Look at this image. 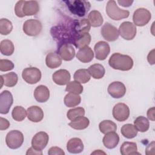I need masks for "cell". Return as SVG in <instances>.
Here are the masks:
<instances>
[{
  "mask_svg": "<svg viewBox=\"0 0 155 155\" xmlns=\"http://www.w3.org/2000/svg\"><path fill=\"white\" fill-rule=\"evenodd\" d=\"M39 10V5L36 1H19L15 7V12L19 18L36 15Z\"/></svg>",
  "mask_w": 155,
  "mask_h": 155,
  "instance_id": "1",
  "label": "cell"
},
{
  "mask_svg": "<svg viewBox=\"0 0 155 155\" xmlns=\"http://www.w3.org/2000/svg\"><path fill=\"white\" fill-rule=\"evenodd\" d=\"M108 64L113 69L121 71H128L131 70L133 66V61L128 55L114 53L110 56Z\"/></svg>",
  "mask_w": 155,
  "mask_h": 155,
  "instance_id": "2",
  "label": "cell"
},
{
  "mask_svg": "<svg viewBox=\"0 0 155 155\" xmlns=\"http://www.w3.org/2000/svg\"><path fill=\"white\" fill-rule=\"evenodd\" d=\"M64 2L67 4L68 8L71 13L79 17L84 16L91 7L90 3L85 1L71 0L65 1Z\"/></svg>",
  "mask_w": 155,
  "mask_h": 155,
  "instance_id": "3",
  "label": "cell"
},
{
  "mask_svg": "<svg viewBox=\"0 0 155 155\" xmlns=\"http://www.w3.org/2000/svg\"><path fill=\"white\" fill-rule=\"evenodd\" d=\"M106 13L111 19L116 21L127 18L130 15L128 10H122L119 8L116 5V1L113 0H110L107 2Z\"/></svg>",
  "mask_w": 155,
  "mask_h": 155,
  "instance_id": "4",
  "label": "cell"
},
{
  "mask_svg": "<svg viewBox=\"0 0 155 155\" xmlns=\"http://www.w3.org/2000/svg\"><path fill=\"white\" fill-rule=\"evenodd\" d=\"M5 142L8 148L11 149H17L19 148L24 142L23 134L18 130H12L7 134Z\"/></svg>",
  "mask_w": 155,
  "mask_h": 155,
  "instance_id": "5",
  "label": "cell"
},
{
  "mask_svg": "<svg viewBox=\"0 0 155 155\" xmlns=\"http://www.w3.org/2000/svg\"><path fill=\"white\" fill-rule=\"evenodd\" d=\"M42 26L41 22L37 19H28L23 24V31L28 36H36L40 34Z\"/></svg>",
  "mask_w": 155,
  "mask_h": 155,
  "instance_id": "6",
  "label": "cell"
},
{
  "mask_svg": "<svg viewBox=\"0 0 155 155\" xmlns=\"http://www.w3.org/2000/svg\"><path fill=\"white\" fill-rule=\"evenodd\" d=\"M151 18V15L149 10L144 8H139L136 10L133 16V21L134 25L142 27L147 24Z\"/></svg>",
  "mask_w": 155,
  "mask_h": 155,
  "instance_id": "7",
  "label": "cell"
},
{
  "mask_svg": "<svg viewBox=\"0 0 155 155\" xmlns=\"http://www.w3.org/2000/svg\"><path fill=\"white\" fill-rule=\"evenodd\" d=\"M22 77L27 83L35 84L41 80V72L38 68L28 67L23 70Z\"/></svg>",
  "mask_w": 155,
  "mask_h": 155,
  "instance_id": "8",
  "label": "cell"
},
{
  "mask_svg": "<svg viewBox=\"0 0 155 155\" xmlns=\"http://www.w3.org/2000/svg\"><path fill=\"white\" fill-rule=\"evenodd\" d=\"M119 34L126 40H132L136 35V25L129 21L122 22L119 28Z\"/></svg>",
  "mask_w": 155,
  "mask_h": 155,
  "instance_id": "9",
  "label": "cell"
},
{
  "mask_svg": "<svg viewBox=\"0 0 155 155\" xmlns=\"http://www.w3.org/2000/svg\"><path fill=\"white\" fill-rule=\"evenodd\" d=\"M130 116V108L124 103H118L113 108V116L117 121L124 122Z\"/></svg>",
  "mask_w": 155,
  "mask_h": 155,
  "instance_id": "10",
  "label": "cell"
},
{
  "mask_svg": "<svg viewBox=\"0 0 155 155\" xmlns=\"http://www.w3.org/2000/svg\"><path fill=\"white\" fill-rule=\"evenodd\" d=\"M49 140L48 135L44 131L37 133L32 138V147L38 151H42L47 146Z\"/></svg>",
  "mask_w": 155,
  "mask_h": 155,
  "instance_id": "11",
  "label": "cell"
},
{
  "mask_svg": "<svg viewBox=\"0 0 155 155\" xmlns=\"http://www.w3.org/2000/svg\"><path fill=\"white\" fill-rule=\"evenodd\" d=\"M13 98L12 93L8 90H4L0 94V113L7 114L13 104Z\"/></svg>",
  "mask_w": 155,
  "mask_h": 155,
  "instance_id": "12",
  "label": "cell"
},
{
  "mask_svg": "<svg viewBox=\"0 0 155 155\" xmlns=\"http://www.w3.org/2000/svg\"><path fill=\"white\" fill-rule=\"evenodd\" d=\"M102 37L109 42L117 40L119 38V31L116 27L110 23H105L101 30Z\"/></svg>",
  "mask_w": 155,
  "mask_h": 155,
  "instance_id": "13",
  "label": "cell"
},
{
  "mask_svg": "<svg viewBox=\"0 0 155 155\" xmlns=\"http://www.w3.org/2000/svg\"><path fill=\"white\" fill-rule=\"evenodd\" d=\"M107 91L111 97L118 99L122 97L125 94L126 87L122 82L115 81L108 85Z\"/></svg>",
  "mask_w": 155,
  "mask_h": 155,
  "instance_id": "14",
  "label": "cell"
},
{
  "mask_svg": "<svg viewBox=\"0 0 155 155\" xmlns=\"http://www.w3.org/2000/svg\"><path fill=\"white\" fill-rule=\"evenodd\" d=\"M96 58L100 61H103L107 58L110 51L109 44L105 41L97 42L94 47Z\"/></svg>",
  "mask_w": 155,
  "mask_h": 155,
  "instance_id": "15",
  "label": "cell"
},
{
  "mask_svg": "<svg viewBox=\"0 0 155 155\" xmlns=\"http://www.w3.org/2000/svg\"><path fill=\"white\" fill-rule=\"evenodd\" d=\"M58 54L63 60L69 61L74 58L75 50L70 44L64 43L59 47Z\"/></svg>",
  "mask_w": 155,
  "mask_h": 155,
  "instance_id": "16",
  "label": "cell"
},
{
  "mask_svg": "<svg viewBox=\"0 0 155 155\" xmlns=\"http://www.w3.org/2000/svg\"><path fill=\"white\" fill-rule=\"evenodd\" d=\"M53 82L59 85H64L69 83L71 76L69 71L65 69H61L55 71L52 76Z\"/></svg>",
  "mask_w": 155,
  "mask_h": 155,
  "instance_id": "17",
  "label": "cell"
},
{
  "mask_svg": "<svg viewBox=\"0 0 155 155\" xmlns=\"http://www.w3.org/2000/svg\"><path fill=\"white\" fill-rule=\"evenodd\" d=\"M28 119L33 122H39L44 118V112L38 106H31L27 108Z\"/></svg>",
  "mask_w": 155,
  "mask_h": 155,
  "instance_id": "18",
  "label": "cell"
},
{
  "mask_svg": "<svg viewBox=\"0 0 155 155\" xmlns=\"http://www.w3.org/2000/svg\"><path fill=\"white\" fill-rule=\"evenodd\" d=\"M67 150L70 153H81L84 150V144L82 140L78 137L70 139L67 143Z\"/></svg>",
  "mask_w": 155,
  "mask_h": 155,
  "instance_id": "19",
  "label": "cell"
},
{
  "mask_svg": "<svg viewBox=\"0 0 155 155\" xmlns=\"http://www.w3.org/2000/svg\"><path fill=\"white\" fill-rule=\"evenodd\" d=\"M102 142L107 148L113 149L117 145L119 142V136L115 131L110 132L105 134L103 137Z\"/></svg>",
  "mask_w": 155,
  "mask_h": 155,
  "instance_id": "20",
  "label": "cell"
},
{
  "mask_svg": "<svg viewBox=\"0 0 155 155\" xmlns=\"http://www.w3.org/2000/svg\"><path fill=\"white\" fill-rule=\"evenodd\" d=\"M34 97L39 102H45L49 99L50 91L46 86L43 85H39L34 91Z\"/></svg>",
  "mask_w": 155,
  "mask_h": 155,
  "instance_id": "21",
  "label": "cell"
},
{
  "mask_svg": "<svg viewBox=\"0 0 155 155\" xmlns=\"http://www.w3.org/2000/svg\"><path fill=\"white\" fill-rule=\"evenodd\" d=\"M76 58L81 62L83 63H87L93 60L94 58V53L90 47L86 46L79 50L76 53Z\"/></svg>",
  "mask_w": 155,
  "mask_h": 155,
  "instance_id": "22",
  "label": "cell"
},
{
  "mask_svg": "<svg viewBox=\"0 0 155 155\" xmlns=\"http://www.w3.org/2000/svg\"><path fill=\"white\" fill-rule=\"evenodd\" d=\"M91 28V25L87 19L75 20L73 22V30L76 35L84 33H88Z\"/></svg>",
  "mask_w": 155,
  "mask_h": 155,
  "instance_id": "23",
  "label": "cell"
},
{
  "mask_svg": "<svg viewBox=\"0 0 155 155\" xmlns=\"http://www.w3.org/2000/svg\"><path fill=\"white\" fill-rule=\"evenodd\" d=\"M45 64L50 68H56L62 64V58L55 52L48 53L45 58Z\"/></svg>",
  "mask_w": 155,
  "mask_h": 155,
  "instance_id": "24",
  "label": "cell"
},
{
  "mask_svg": "<svg viewBox=\"0 0 155 155\" xmlns=\"http://www.w3.org/2000/svg\"><path fill=\"white\" fill-rule=\"evenodd\" d=\"M91 36L88 33L78 35L73 39V44L78 48H82L88 46L91 42Z\"/></svg>",
  "mask_w": 155,
  "mask_h": 155,
  "instance_id": "25",
  "label": "cell"
},
{
  "mask_svg": "<svg viewBox=\"0 0 155 155\" xmlns=\"http://www.w3.org/2000/svg\"><path fill=\"white\" fill-rule=\"evenodd\" d=\"M89 119L84 116H81L72 120L68 124V125L73 129L81 130L87 128L89 125Z\"/></svg>",
  "mask_w": 155,
  "mask_h": 155,
  "instance_id": "26",
  "label": "cell"
},
{
  "mask_svg": "<svg viewBox=\"0 0 155 155\" xmlns=\"http://www.w3.org/2000/svg\"><path fill=\"white\" fill-rule=\"evenodd\" d=\"M88 71L90 74L96 79L102 78L105 73L104 66L100 64H94L90 65L88 68Z\"/></svg>",
  "mask_w": 155,
  "mask_h": 155,
  "instance_id": "27",
  "label": "cell"
},
{
  "mask_svg": "<svg viewBox=\"0 0 155 155\" xmlns=\"http://www.w3.org/2000/svg\"><path fill=\"white\" fill-rule=\"evenodd\" d=\"M88 20L93 27L101 26L104 21L101 13L97 10H92L88 15Z\"/></svg>",
  "mask_w": 155,
  "mask_h": 155,
  "instance_id": "28",
  "label": "cell"
},
{
  "mask_svg": "<svg viewBox=\"0 0 155 155\" xmlns=\"http://www.w3.org/2000/svg\"><path fill=\"white\" fill-rule=\"evenodd\" d=\"M137 144L135 142H124L120 148V153L122 155H130V154H140L137 152Z\"/></svg>",
  "mask_w": 155,
  "mask_h": 155,
  "instance_id": "29",
  "label": "cell"
},
{
  "mask_svg": "<svg viewBox=\"0 0 155 155\" xmlns=\"http://www.w3.org/2000/svg\"><path fill=\"white\" fill-rule=\"evenodd\" d=\"M134 126L137 131L143 133L149 129L150 123L145 117L140 116L137 117L134 121Z\"/></svg>",
  "mask_w": 155,
  "mask_h": 155,
  "instance_id": "30",
  "label": "cell"
},
{
  "mask_svg": "<svg viewBox=\"0 0 155 155\" xmlns=\"http://www.w3.org/2000/svg\"><path fill=\"white\" fill-rule=\"evenodd\" d=\"M81 101V97L79 94L69 93L64 97V102L68 107H73L78 105Z\"/></svg>",
  "mask_w": 155,
  "mask_h": 155,
  "instance_id": "31",
  "label": "cell"
},
{
  "mask_svg": "<svg viewBox=\"0 0 155 155\" xmlns=\"http://www.w3.org/2000/svg\"><path fill=\"white\" fill-rule=\"evenodd\" d=\"M73 78L74 81L79 82L81 84H85L90 80L91 75L88 70L79 69L75 71Z\"/></svg>",
  "mask_w": 155,
  "mask_h": 155,
  "instance_id": "32",
  "label": "cell"
},
{
  "mask_svg": "<svg viewBox=\"0 0 155 155\" xmlns=\"http://www.w3.org/2000/svg\"><path fill=\"white\" fill-rule=\"evenodd\" d=\"M99 128L102 133L107 134L116 131L117 125L114 122L110 120H104L99 123Z\"/></svg>",
  "mask_w": 155,
  "mask_h": 155,
  "instance_id": "33",
  "label": "cell"
},
{
  "mask_svg": "<svg viewBox=\"0 0 155 155\" xmlns=\"http://www.w3.org/2000/svg\"><path fill=\"white\" fill-rule=\"evenodd\" d=\"M120 132L124 137L127 139H133L137 134V130L133 125L130 124L124 125L121 128Z\"/></svg>",
  "mask_w": 155,
  "mask_h": 155,
  "instance_id": "34",
  "label": "cell"
},
{
  "mask_svg": "<svg viewBox=\"0 0 155 155\" xmlns=\"http://www.w3.org/2000/svg\"><path fill=\"white\" fill-rule=\"evenodd\" d=\"M14 50V45L10 40L4 39L1 42L0 51L3 55L10 56L13 53Z\"/></svg>",
  "mask_w": 155,
  "mask_h": 155,
  "instance_id": "35",
  "label": "cell"
},
{
  "mask_svg": "<svg viewBox=\"0 0 155 155\" xmlns=\"http://www.w3.org/2000/svg\"><path fill=\"white\" fill-rule=\"evenodd\" d=\"M4 80V84L8 87H13L18 82V78L16 73L15 72H10L7 74L1 75Z\"/></svg>",
  "mask_w": 155,
  "mask_h": 155,
  "instance_id": "36",
  "label": "cell"
},
{
  "mask_svg": "<svg viewBox=\"0 0 155 155\" xmlns=\"http://www.w3.org/2000/svg\"><path fill=\"white\" fill-rule=\"evenodd\" d=\"M27 111L21 106H16L12 110V116L13 119L18 122L22 121L26 117Z\"/></svg>",
  "mask_w": 155,
  "mask_h": 155,
  "instance_id": "37",
  "label": "cell"
},
{
  "mask_svg": "<svg viewBox=\"0 0 155 155\" xmlns=\"http://www.w3.org/2000/svg\"><path fill=\"white\" fill-rule=\"evenodd\" d=\"M65 91L69 93L79 94L83 91V87L79 82L76 81H71L69 82V83L67 84Z\"/></svg>",
  "mask_w": 155,
  "mask_h": 155,
  "instance_id": "38",
  "label": "cell"
},
{
  "mask_svg": "<svg viewBox=\"0 0 155 155\" xmlns=\"http://www.w3.org/2000/svg\"><path fill=\"white\" fill-rule=\"evenodd\" d=\"M13 25L11 21L6 18L0 19V33L2 35H7L11 33Z\"/></svg>",
  "mask_w": 155,
  "mask_h": 155,
  "instance_id": "39",
  "label": "cell"
},
{
  "mask_svg": "<svg viewBox=\"0 0 155 155\" xmlns=\"http://www.w3.org/2000/svg\"><path fill=\"white\" fill-rule=\"evenodd\" d=\"M84 114L85 110L84 108L76 107L69 110L67 113V117L69 120H72L79 116H84Z\"/></svg>",
  "mask_w": 155,
  "mask_h": 155,
  "instance_id": "40",
  "label": "cell"
},
{
  "mask_svg": "<svg viewBox=\"0 0 155 155\" xmlns=\"http://www.w3.org/2000/svg\"><path fill=\"white\" fill-rule=\"evenodd\" d=\"M14 68V64L8 59L0 60V70L1 71H10Z\"/></svg>",
  "mask_w": 155,
  "mask_h": 155,
  "instance_id": "41",
  "label": "cell"
},
{
  "mask_svg": "<svg viewBox=\"0 0 155 155\" xmlns=\"http://www.w3.org/2000/svg\"><path fill=\"white\" fill-rule=\"evenodd\" d=\"M48 154L49 155H54V154L64 155L65 153L61 148L58 147H52L49 149L48 151Z\"/></svg>",
  "mask_w": 155,
  "mask_h": 155,
  "instance_id": "42",
  "label": "cell"
},
{
  "mask_svg": "<svg viewBox=\"0 0 155 155\" xmlns=\"http://www.w3.org/2000/svg\"><path fill=\"white\" fill-rule=\"evenodd\" d=\"M10 126V122L8 120L2 117H0V130H7Z\"/></svg>",
  "mask_w": 155,
  "mask_h": 155,
  "instance_id": "43",
  "label": "cell"
},
{
  "mask_svg": "<svg viewBox=\"0 0 155 155\" xmlns=\"http://www.w3.org/2000/svg\"><path fill=\"white\" fill-rule=\"evenodd\" d=\"M145 154L147 155L154 154V142L153 141L151 142L147 147L145 150Z\"/></svg>",
  "mask_w": 155,
  "mask_h": 155,
  "instance_id": "44",
  "label": "cell"
},
{
  "mask_svg": "<svg viewBox=\"0 0 155 155\" xmlns=\"http://www.w3.org/2000/svg\"><path fill=\"white\" fill-rule=\"evenodd\" d=\"M147 60L150 64H151V65L154 64V49L152 50L149 53V54L147 56Z\"/></svg>",
  "mask_w": 155,
  "mask_h": 155,
  "instance_id": "45",
  "label": "cell"
},
{
  "mask_svg": "<svg viewBox=\"0 0 155 155\" xmlns=\"http://www.w3.org/2000/svg\"><path fill=\"white\" fill-rule=\"evenodd\" d=\"M147 116L150 120L154 121V107L148 109L147 111Z\"/></svg>",
  "mask_w": 155,
  "mask_h": 155,
  "instance_id": "46",
  "label": "cell"
},
{
  "mask_svg": "<svg viewBox=\"0 0 155 155\" xmlns=\"http://www.w3.org/2000/svg\"><path fill=\"white\" fill-rule=\"evenodd\" d=\"M117 2L122 7H128L131 5V4L133 2V1H123V0H119L117 1Z\"/></svg>",
  "mask_w": 155,
  "mask_h": 155,
  "instance_id": "47",
  "label": "cell"
},
{
  "mask_svg": "<svg viewBox=\"0 0 155 155\" xmlns=\"http://www.w3.org/2000/svg\"><path fill=\"white\" fill-rule=\"evenodd\" d=\"M26 154H42V151H38L32 147L27 150Z\"/></svg>",
  "mask_w": 155,
  "mask_h": 155,
  "instance_id": "48",
  "label": "cell"
},
{
  "mask_svg": "<svg viewBox=\"0 0 155 155\" xmlns=\"http://www.w3.org/2000/svg\"><path fill=\"white\" fill-rule=\"evenodd\" d=\"M105 154V153H104V151L100 150H97L96 151H94V152L91 153V154Z\"/></svg>",
  "mask_w": 155,
  "mask_h": 155,
  "instance_id": "49",
  "label": "cell"
}]
</instances>
